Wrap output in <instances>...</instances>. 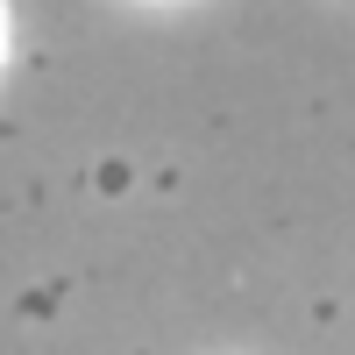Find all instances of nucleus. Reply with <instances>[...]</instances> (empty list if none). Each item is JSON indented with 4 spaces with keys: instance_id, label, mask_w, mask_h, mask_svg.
Listing matches in <instances>:
<instances>
[{
    "instance_id": "f257e3e1",
    "label": "nucleus",
    "mask_w": 355,
    "mask_h": 355,
    "mask_svg": "<svg viewBox=\"0 0 355 355\" xmlns=\"http://www.w3.org/2000/svg\"><path fill=\"white\" fill-rule=\"evenodd\" d=\"M0 57H8V8H0Z\"/></svg>"
}]
</instances>
